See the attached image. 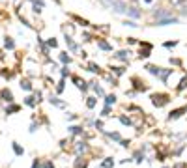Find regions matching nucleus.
<instances>
[{"label": "nucleus", "mask_w": 187, "mask_h": 168, "mask_svg": "<svg viewBox=\"0 0 187 168\" xmlns=\"http://www.w3.org/2000/svg\"><path fill=\"white\" fill-rule=\"evenodd\" d=\"M150 99H152V105L157 107V108L167 107V105L170 103V95H169V94H152Z\"/></svg>", "instance_id": "nucleus-1"}, {"label": "nucleus", "mask_w": 187, "mask_h": 168, "mask_svg": "<svg viewBox=\"0 0 187 168\" xmlns=\"http://www.w3.org/2000/svg\"><path fill=\"white\" fill-rule=\"evenodd\" d=\"M178 22H180V19L178 17H163V19H157L155 22H153V25H155V26H169V25H178Z\"/></svg>", "instance_id": "nucleus-2"}, {"label": "nucleus", "mask_w": 187, "mask_h": 168, "mask_svg": "<svg viewBox=\"0 0 187 168\" xmlns=\"http://www.w3.org/2000/svg\"><path fill=\"white\" fill-rule=\"evenodd\" d=\"M187 112V107H180V108H174V110H170L169 112V116H167V120L169 121H174V120H180L183 114Z\"/></svg>", "instance_id": "nucleus-3"}, {"label": "nucleus", "mask_w": 187, "mask_h": 168, "mask_svg": "<svg viewBox=\"0 0 187 168\" xmlns=\"http://www.w3.org/2000/svg\"><path fill=\"white\" fill-rule=\"evenodd\" d=\"M131 82H133V88L137 90V92H148V90H150V86H148L144 81H140V78H137V77H133V78H131Z\"/></svg>", "instance_id": "nucleus-4"}, {"label": "nucleus", "mask_w": 187, "mask_h": 168, "mask_svg": "<svg viewBox=\"0 0 187 168\" xmlns=\"http://www.w3.org/2000/svg\"><path fill=\"white\" fill-rule=\"evenodd\" d=\"M88 150H90V146H88L86 140H81V142L75 144V153H77V155H84Z\"/></svg>", "instance_id": "nucleus-5"}, {"label": "nucleus", "mask_w": 187, "mask_h": 168, "mask_svg": "<svg viewBox=\"0 0 187 168\" xmlns=\"http://www.w3.org/2000/svg\"><path fill=\"white\" fill-rule=\"evenodd\" d=\"M125 13H127V17H131V19H140V17H142V11H140L137 6H127Z\"/></svg>", "instance_id": "nucleus-6"}, {"label": "nucleus", "mask_w": 187, "mask_h": 168, "mask_svg": "<svg viewBox=\"0 0 187 168\" xmlns=\"http://www.w3.org/2000/svg\"><path fill=\"white\" fill-rule=\"evenodd\" d=\"M0 99L6 101V103H13V94H12V90L2 88V90H0Z\"/></svg>", "instance_id": "nucleus-7"}, {"label": "nucleus", "mask_w": 187, "mask_h": 168, "mask_svg": "<svg viewBox=\"0 0 187 168\" xmlns=\"http://www.w3.org/2000/svg\"><path fill=\"white\" fill-rule=\"evenodd\" d=\"M152 15L157 17V19H163V17H170V11L167 8H155V9L152 11Z\"/></svg>", "instance_id": "nucleus-8"}, {"label": "nucleus", "mask_w": 187, "mask_h": 168, "mask_svg": "<svg viewBox=\"0 0 187 168\" xmlns=\"http://www.w3.org/2000/svg\"><path fill=\"white\" fill-rule=\"evenodd\" d=\"M73 82L75 86L81 90V92H88V88H90V82H86V81H81L79 77H73Z\"/></svg>", "instance_id": "nucleus-9"}, {"label": "nucleus", "mask_w": 187, "mask_h": 168, "mask_svg": "<svg viewBox=\"0 0 187 168\" xmlns=\"http://www.w3.org/2000/svg\"><path fill=\"white\" fill-rule=\"evenodd\" d=\"M144 69H146L150 75H153V77H159L163 67H159V65H153V64H146V67H144Z\"/></svg>", "instance_id": "nucleus-10"}, {"label": "nucleus", "mask_w": 187, "mask_h": 168, "mask_svg": "<svg viewBox=\"0 0 187 168\" xmlns=\"http://www.w3.org/2000/svg\"><path fill=\"white\" fill-rule=\"evenodd\" d=\"M65 45H68V49H69L71 52H77V51H79V45H77V43L73 41V38L68 36V34H65Z\"/></svg>", "instance_id": "nucleus-11"}, {"label": "nucleus", "mask_w": 187, "mask_h": 168, "mask_svg": "<svg viewBox=\"0 0 187 168\" xmlns=\"http://www.w3.org/2000/svg\"><path fill=\"white\" fill-rule=\"evenodd\" d=\"M174 73V69H165V67H163V69H161V75H159V78H161V82L163 84H167L169 82V77Z\"/></svg>", "instance_id": "nucleus-12"}, {"label": "nucleus", "mask_w": 187, "mask_h": 168, "mask_svg": "<svg viewBox=\"0 0 187 168\" xmlns=\"http://www.w3.org/2000/svg\"><path fill=\"white\" fill-rule=\"evenodd\" d=\"M97 49H101V51H112V45L109 43V41H105V39H101V38H97Z\"/></svg>", "instance_id": "nucleus-13"}, {"label": "nucleus", "mask_w": 187, "mask_h": 168, "mask_svg": "<svg viewBox=\"0 0 187 168\" xmlns=\"http://www.w3.org/2000/svg\"><path fill=\"white\" fill-rule=\"evenodd\" d=\"M129 54H131L129 51H118V52L114 54V58H118V60H122V62L127 64V62H129Z\"/></svg>", "instance_id": "nucleus-14"}, {"label": "nucleus", "mask_w": 187, "mask_h": 168, "mask_svg": "<svg viewBox=\"0 0 187 168\" xmlns=\"http://www.w3.org/2000/svg\"><path fill=\"white\" fill-rule=\"evenodd\" d=\"M19 86H21V90H25V92H32V82L28 81V78H21Z\"/></svg>", "instance_id": "nucleus-15"}, {"label": "nucleus", "mask_w": 187, "mask_h": 168, "mask_svg": "<svg viewBox=\"0 0 187 168\" xmlns=\"http://www.w3.org/2000/svg\"><path fill=\"white\" fill-rule=\"evenodd\" d=\"M4 47L9 49V51H13V49H15V41H13V38L6 36V38H4Z\"/></svg>", "instance_id": "nucleus-16"}, {"label": "nucleus", "mask_w": 187, "mask_h": 168, "mask_svg": "<svg viewBox=\"0 0 187 168\" xmlns=\"http://www.w3.org/2000/svg\"><path fill=\"white\" fill-rule=\"evenodd\" d=\"M112 105H116V95L114 94L105 95V107H112Z\"/></svg>", "instance_id": "nucleus-17"}, {"label": "nucleus", "mask_w": 187, "mask_h": 168, "mask_svg": "<svg viewBox=\"0 0 187 168\" xmlns=\"http://www.w3.org/2000/svg\"><path fill=\"white\" fill-rule=\"evenodd\" d=\"M49 103H51V105H54V107H58V108H64V107H65L64 101H60L58 97H52V95L49 97Z\"/></svg>", "instance_id": "nucleus-18"}, {"label": "nucleus", "mask_w": 187, "mask_h": 168, "mask_svg": "<svg viewBox=\"0 0 187 168\" xmlns=\"http://www.w3.org/2000/svg\"><path fill=\"white\" fill-rule=\"evenodd\" d=\"M133 159H135V161H137V163L140 164L142 161H144V159H146V151H142V150H139V151H135V155H133Z\"/></svg>", "instance_id": "nucleus-19"}, {"label": "nucleus", "mask_w": 187, "mask_h": 168, "mask_svg": "<svg viewBox=\"0 0 187 168\" xmlns=\"http://www.w3.org/2000/svg\"><path fill=\"white\" fill-rule=\"evenodd\" d=\"M19 110H21V107H19V105L9 103V107H6V114L9 116V114H15V112H19Z\"/></svg>", "instance_id": "nucleus-20"}, {"label": "nucleus", "mask_w": 187, "mask_h": 168, "mask_svg": "<svg viewBox=\"0 0 187 168\" xmlns=\"http://www.w3.org/2000/svg\"><path fill=\"white\" fill-rule=\"evenodd\" d=\"M12 148H13V153H15L17 157H21V155H25V148H23V146H19L17 142H13V144H12Z\"/></svg>", "instance_id": "nucleus-21"}, {"label": "nucleus", "mask_w": 187, "mask_h": 168, "mask_svg": "<svg viewBox=\"0 0 187 168\" xmlns=\"http://www.w3.org/2000/svg\"><path fill=\"white\" fill-rule=\"evenodd\" d=\"M99 166L101 168H112L114 166V159H112V157H105V161H101Z\"/></svg>", "instance_id": "nucleus-22"}, {"label": "nucleus", "mask_w": 187, "mask_h": 168, "mask_svg": "<svg viewBox=\"0 0 187 168\" xmlns=\"http://www.w3.org/2000/svg\"><path fill=\"white\" fill-rule=\"evenodd\" d=\"M86 69L90 71V73H97V75L101 73V67L97 65V64H94V62H90V64H88V67H86Z\"/></svg>", "instance_id": "nucleus-23"}, {"label": "nucleus", "mask_w": 187, "mask_h": 168, "mask_svg": "<svg viewBox=\"0 0 187 168\" xmlns=\"http://www.w3.org/2000/svg\"><path fill=\"white\" fill-rule=\"evenodd\" d=\"M68 131H69L71 134H84V129H82L81 125H71V127H68Z\"/></svg>", "instance_id": "nucleus-24"}, {"label": "nucleus", "mask_w": 187, "mask_h": 168, "mask_svg": "<svg viewBox=\"0 0 187 168\" xmlns=\"http://www.w3.org/2000/svg\"><path fill=\"white\" fill-rule=\"evenodd\" d=\"M58 58H60V62H62V64H65V65H69V64H71V56H69L68 52H60Z\"/></svg>", "instance_id": "nucleus-25"}, {"label": "nucleus", "mask_w": 187, "mask_h": 168, "mask_svg": "<svg viewBox=\"0 0 187 168\" xmlns=\"http://www.w3.org/2000/svg\"><path fill=\"white\" fill-rule=\"evenodd\" d=\"M111 73H114L116 77H122L125 73V69L124 67H118V65H111Z\"/></svg>", "instance_id": "nucleus-26"}, {"label": "nucleus", "mask_w": 187, "mask_h": 168, "mask_svg": "<svg viewBox=\"0 0 187 168\" xmlns=\"http://www.w3.org/2000/svg\"><path fill=\"white\" fill-rule=\"evenodd\" d=\"M25 105H26V107H36L38 101H36L34 95H28V97H25Z\"/></svg>", "instance_id": "nucleus-27"}, {"label": "nucleus", "mask_w": 187, "mask_h": 168, "mask_svg": "<svg viewBox=\"0 0 187 168\" xmlns=\"http://www.w3.org/2000/svg\"><path fill=\"white\" fill-rule=\"evenodd\" d=\"M118 120H120V123H122V125H125V127H131V125H133V121H131L129 116H120Z\"/></svg>", "instance_id": "nucleus-28"}, {"label": "nucleus", "mask_w": 187, "mask_h": 168, "mask_svg": "<svg viewBox=\"0 0 187 168\" xmlns=\"http://www.w3.org/2000/svg\"><path fill=\"white\" fill-rule=\"evenodd\" d=\"M150 56H152V49H140V52H139V58L142 60V58H150Z\"/></svg>", "instance_id": "nucleus-29"}, {"label": "nucleus", "mask_w": 187, "mask_h": 168, "mask_svg": "<svg viewBox=\"0 0 187 168\" xmlns=\"http://www.w3.org/2000/svg\"><path fill=\"white\" fill-rule=\"evenodd\" d=\"M90 86H92V90L95 92V95H99V97H103V95H105V92H103V88H101V86H97V84H94V82H90Z\"/></svg>", "instance_id": "nucleus-30"}, {"label": "nucleus", "mask_w": 187, "mask_h": 168, "mask_svg": "<svg viewBox=\"0 0 187 168\" xmlns=\"http://www.w3.org/2000/svg\"><path fill=\"white\" fill-rule=\"evenodd\" d=\"M88 161H82V157L81 155H77V161H75V168H86Z\"/></svg>", "instance_id": "nucleus-31"}, {"label": "nucleus", "mask_w": 187, "mask_h": 168, "mask_svg": "<svg viewBox=\"0 0 187 168\" xmlns=\"http://www.w3.org/2000/svg\"><path fill=\"white\" fill-rule=\"evenodd\" d=\"M95 105H97V99L95 97H86V107L88 108H95Z\"/></svg>", "instance_id": "nucleus-32"}, {"label": "nucleus", "mask_w": 187, "mask_h": 168, "mask_svg": "<svg viewBox=\"0 0 187 168\" xmlns=\"http://www.w3.org/2000/svg\"><path fill=\"white\" fill-rule=\"evenodd\" d=\"M105 134H107V137L111 138V140H114V142H120V140H122V137H120V133H116V131H114V133H105Z\"/></svg>", "instance_id": "nucleus-33"}, {"label": "nucleus", "mask_w": 187, "mask_h": 168, "mask_svg": "<svg viewBox=\"0 0 187 168\" xmlns=\"http://www.w3.org/2000/svg\"><path fill=\"white\" fill-rule=\"evenodd\" d=\"M45 45H47V47H49V49H56V47H58V41H56V39H54V38H49Z\"/></svg>", "instance_id": "nucleus-34"}, {"label": "nucleus", "mask_w": 187, "mask_h": 168, "mask_svg": "<svg viewBox=\"0 0 187 168\" xmlns=\"http://www.w3.org/2000/svg\"><path fill=\"white\" fill-rule=\"evenodd\" d=\"M185 88H187V77H183V78H182V81H180V84H178V88H176V90H178V92H183Z\"/></svg>", "instance_id": "nucleus-35"}, {"label": "nucleus", "mask_w": 187, "mask_h": 168, "mask_svg": "<svg viewBox=\"0 0 187 168\" xmlns=\"http://www.w3.org/2000/svg\"><path fill=\"white\" fill-rule=\"evenodd\" d=\"M73 19H75L77 22H79V25H81V26H90V22H88L86 19H81L79 15H73Z\"/></svg>", "instance_id": "nucleus-36"}, {"label": "nucleus", "mask_w": 187, "mask_h": 168, "mask_svg": "<svg viewBox=\"0 0 187 168\" xmlns=\"http://www.w3.org/2000/svg\"><path fill=\"white\" fill-rule=\"evenodd\" d=\"M64 90H65V81H64V78H62V81H60V82L56 84V94H62Z\"/></svg>", "instance_id": "nucleus-37"}, {"label": "nucleus", "mask_w": 187, "mask_h": 168, "mask_svg": "<svg viewBox=\"0 0 187 168\" xmlns=\"http://www.w3.org/2000/svg\"><path fill=\"white\" fill-rule=\"evenodd\" d=\"M94 127H95L97 131L103 133V121H101V120H95V121H94Z\"/></svg>", "instance_id": "nucleus-38"}, {"label": "nucleus", "mask_w": 187, "mask_h": 168, "mask_svg": "<svg viewBox=\"0 0 187 168\" xmlns=\"http://www.w3.org/2000/svg\"><path fill=\"white\" fill-rule=\"evenodd\" d=\"M124 25H125V26H131V28H137V26H139L137 22H135V21H131V19H129V21H124Z\"/></svg>", "instance_id": "nucleus-39"}, {"label": "nucleus", "mask_w": 187, "mask_h": 168, "mask_svg": "<svg viewBox=\"0 0 187 168\" xmlns=\"http://www.w3.org/2000/svg\"><path fill=\"white\" fill-rule=\"evenodd\" d=\"M105 78H107V82L111 84V86H116V78H114V77H111V75H107Z\"/></svg>", "instance_id": "nucleus-40"}, {"label": "nucleus", "mask_w": 187, "mask_h": 168, "mask_svg": "<svg viewBox=\"0 0 187 168\" xmlns=\"http://www.w3.org/2000/svg\"><path fill=\"white\" fill-rule=\"evenodd\" d=\"M60 73H62V78H65V77H68V75H69V69H68V65H64L62 69H60Z\"/></svg>", "instance_id": "nucleus-41"}, {"label": "nucleus", "mask_w": 187, "mask_h": 168, "mask_svg": "<svg viewBox=\"0 0 187 168\" xmlns=\"http://www.w3.org/2000/svg\"><path fill=\"white\" fill-rule=\"evenodd\" d=\"M176 45H178V41H167V43H165V47H167V49H174Z\"/></svg>", "instance_id": "nucleus-42"}, {"label": "nucleus", "mask_w": 187, "mask_h": 168, "mask_svg": "<svg viewBox=\"0 0 187 168\" xmlns=\"http://www.w3.org/2000/svg\"><path fill=\"white\" fill-rule=\"evenodd\" d=\"M140 49H153V47H152V43H148V41H140Z\"/></svg>", "instance_id": "nucleus-43"}, {"label": "nucleus", "mask_w": 187, "mask_h": 168, "mask_svg": "<svg viewBox=\"0 0 187 168\" xmlns=\"http://www.w3.org/2000/svg\"><path fill=\"white\" fill-rule=\"evenodd\" d=\"M41 168H54V163L52 161H45V163L41 164Z\"/></svg>", "instance_id": "nucleus-44"}, {"label": "nucleus", "mask_w": 187, "mask_h": 168, "mask_svg": "<svg viewBox=\"0 0 187 168\" xmlns=\"http://www.w3.org/2000/svg\"><path fill=\"white\" fill-rule=\"evenodd\" d=\"M38 127H39V123L32 121V125H30V133H36V131H38Z\"/></svg>", "instance_id": "nucleus-45"}, {"label": "nucleus", "mask_w": 187, "mask_h": 168, "mask_svg": "<svg viewBox=\"0 0 187 168\" xmlns=\"http://www.w3.org/2000/svg\"><path fill=\"white\" fill-rule=\"evenodd\" d=\"M2 77H4V78H12V77H13V73H12V71H6V69H2Z\"/></svg>", "instance_id": "nucleus-46"}, {"label": "nucleus", "mask_w": 187, "mask_h": 168, "mask_svg": "<svg viewBox=\"0 0 187 168\" xmlns=\"http://www.w3.org/2000/svg\"><path fill=\"white\" fill-rule=\"evenodd\" d=\"M111 110H112L111 107H105V108L101 110V116H109V114H111Z\"/></svg>", "instance_id": "nucleus-47"}, {"label": "nucleus", "mask_w": 187, "mask_h": 168, "mask_svg": "<svg viewBox=\"0 0 187 168\" xmlns=\"http://www.w3.org/2000/svg\"><path fill=\"white\" fill-rule=\"evenodd\" d=\"M32 168H41V161H39V159H34V163H32Z\"/></svg>", "instance_id": "nucleus-48"}, {"label": "nucleus", "mask_w": 187, "mask_h": 168, "mask_svg": "<svg viewBox=\"0 0 187 168\" xmlns=\"http://www.w3.org/2000/svg\"><path fill=\"white\" fill-rule=\"evenodd\" d=\"M65 118H68L69 121H73V120H77V114H73V112H69V114H65Z\"/></svg>", "instance_id": "nucleus-49"}, {"label": "nucleus", "mask_w": 187, "mask_h": 168, "mask_svg": "<svg viewBox=\"0 0 187 168\" xmlns=\"http://www.w3.org/2000/svg\"><path fill=\"white\" fill-rule=\"evenodd\" d=\"M170 64H174V65H182V60H178V58H170Z\"/></svg>", "instance_id": "nucleus-50"}, {"label": "nucleus", "mask_w": 187, "mask_h": 168, "mask_svg": "<svg viewBox=\"0 0 187 168\" xmlns=\"http://www.w3.org/2000/svg\"><path fill=\"white\" fill-rule=\"evenodd\" d=\"M82 38H84V41H92V36H90L88 32H84V34H82Z\"/></svg>", "instance_id": "nucleus-51"}, {"label": "nucleus", "mask_w": 187, "mask_h": 168, "mask_svg": "<svg viewBox=\"0 0 187 168\" xmlns=\"http://www.w3.org/2000/svg\"><path fill=\"white\" fill-rule=\"evenodd\" d=\"M172 168H187V163H178V164H174Z\"/></svg>", "instance_id": "nucleus-52"}, {"label": "nucleus", "mask_w": 187, "mask_h": 168, "mask_svg": "<svg viewBox=\"0 0 187 168\" xmlns=\"http://www.w3.org/2000/svg\"><path fill=\"white\" fill-rule=\"evenodd\" d=\"M34 97H36V101L39 103V101H41V92H36V94H34Z\"/></svg>", "instance_id": "nucleus-53"}, {"label": "nucleus", "mask_w": 187, "mask_h": 168, "mask_svg": "<svg viewBox=\"0 0 187 168\" xmlns=\"http://www.w3.org/2000/svg\"><path fill=\"white\" fill-rule=\"evenodd\" d=\"M120 144H122L124 148H129V140H120Z\"/></svg>", "instance_id": "nucleus-54"}, {"label": "nucleus", "mask_w": 187, "mask_h": 168, "mask_svg": "<svg viewBox=\"0 0 187 168\" xmlns=\"http://www.w3.org/2000/svg\"><path fill=\"white\" fill-rule=\"evenodd\" d=\"M127 43H129V45H135L137 39H135V38H127Z\"/></svg>", "instance_id": "nucleus-55"}, {"label": "nucleus", "mask_w": 187, "mask_h": 168, "mask_svg": "<svg viewBox=\"0 0 187 168\" xmlns=\"http://www.w3.org/2000/svg\"><path fill=\"white\" fill-rule=\"evenodd\" d=\"M0 60H4V51H0Z\"/></svg>", "instance_id": "nucleus-56"}, {"label": "nucleus", "mask_w": 187, "mask_h": 168, "mask_svg": "<svg viewBox=\"0 0 187 168\" xmlns=\"http://www.w3.org/2000/svg\"><path fill=\"white\" fill-rule=\"evenodd\" d=\"M144 2H146V4H152V0H144Z\"/></svg>", "instance_id": "nucleus-57"}, {"label": "nucleus", "mask_w": 187, "mask_h": 168, "mask_svg": "<svg viewBox=\"0 0 187 168\" xmlns=\"http://www.w3.org/2000/svg\"><path fill=\"white\" fill-rule=\"evenodd\" d=\"M163 168H170V166H163Z\"/></svg>", "instance_id": "nucleus-58"}]
</instances>
